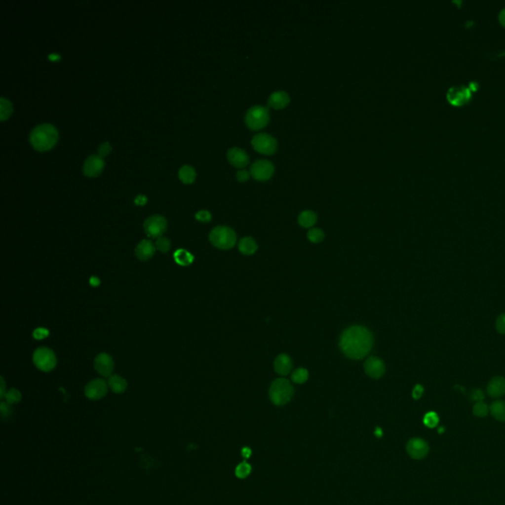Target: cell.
Returning a JSON list of instances; mask_svg holds the SVG:
<instances>
[{
	"label": "cell",
	"instance_id": "obj_23",
	"mask_svg": "<svg viewBox=\"0 0 505 505\" xmlns=\"http://www.w3.org/2000/svg\"><path fill=\"white\" fill-rule=\"evenodd\" d=\"M317 222V214L311 210H304L298 216V223L304 228H311Z\"/></svg>",
	"mask_w": 505,
	"mask_h": 505
},
{
	"label": "cell",
	"instance_id": "obj_35",
	"mask_svg": "<svg viewBox=\"0 0 505 505\" xmlns=\"http://www.w3.org/2000/svg\"><path fill=\"white\" fill-rule=\"evenodd\" d=\"M112 151V146L109 142H104V143H101L99 148H98V155L101 156L102 158H104L105 156H107L110 152Z\"/></svg>",
	"mask_w": 505,
	"mask_h": 505
},
{
	"label": "cell",
	"instance_id": "obj_37",
	"mask_svg": "<svg viewBox=\"0 0 505 505\" xmlns=\"http://www.w3.org/2000/svg\"><path fill=\"white\" fill-rule=\"evenodd\" d=\"M48 335H49V332L44 328H38L33 333V337L36 340H43L46 337H48Z\"/></svg>",
	"mask_w": 505,
	"mask_h": 505
},
{
	"label": "cell",
	"instance_id": "obj_46",
	"mask_svg": "<svg viewBox=\"0 0 505 505\" xmlns=\"http://www.w3.org/2000/svg\"><path fill=\"white\" fill-rule=\"evenodd\" d=\"M499 19H500V22H501L504 26H505V8H504V9L501 11V13H500V15H499Z\"/></svg>",
	"mask_w": 505,
	"mask_h": 505
},
{
	"label": "cell",
	"instance_id": "obj_22",
	"mask_svg": "<svg viewBox=\"0 0 505 505\" xmlns=\"http://www.w3.org/2000/svg\"><path fill=\"white\" fill-rule=\"evenodd\" d=\"M258 245L256 241L251 237H245L243 238L239 243V251L247 256L253 255L257 252Z\"/></svg>",
	"mask_w": 505,
	"mask_h": 505
},
{
	"label": "cell",
	"instance_id": "obj_3",
	"mask_svg": "<svg viewBox=\"0 0 505 505\" xmlns=\"http://www.w3.org/2000/svg\"><path fill=\"white\" fill-rule=\"evenodd\" d=\"M294 395V389L291 383L284 378L276 379L270 388L271 401L275 406H284L289 403Z\"/></svg>",
	"mask_w": 505,
	"mask_h": 505
},
{
	"label": "cell",
	"instance_id": "obj_6",
	"mask_svg": "<svg viewBox=\"0 0 505 505\" xmlns=\"http://www.w3.org/2000/svg\"><path fill=\"white\" fill-rule=\"evenodd\" d=\"M33 362L39 370L49 372L56 366V356L50 349L39 348L33 354Z\"/></svg>",
	"mask_w": 505,
	"mask_h": 505
},
{
	"label": "cell",
	"instance_id": "obj_28",
	"mask_svg": "<svg viewBox=\"0 0 505 505\" xmlns=\"http://www.w3.org/2000/svg\"><path fill=\"white\" fill-rule=\"evenodd\" d=\"M308 377H309V373L305 368H298L292 373L291 380L294 383L303 384L308 380Z\"/></svg>",
	"mask_w": 505,
	"mask_h": 505
},
{
	"label": "cell",
	"instance_id": "obj_24",
	"mask_svg": "<svg viewBox=\"0 0 505 505\" xmlns=\"http://www.w3.org/2000/svg\"><path fill=\"white\" fill-rule=\"evenodd\" d=\"M196 173L195 170L189 165H184L179 170V179L184 184H193L195 180Z\"/></svg>",
	"mask_w": 505,
	"mask_h": 505
},
{
	"label": "cell",
	"instance_id": "obj_29",
	"mask_svg": "<svg viewBox=\"0 0 505 505\" xmlns=\"http://www.w3.org/2000/svg\"><path fill=\"white\" fill-rule=\"evenodd\" d=\"M251 472H252L251 465L247 462H242L236 467L235 475L239 479H245L251 474Z\"/></svg>",
	"mask_w": 505,
	"mask_h": 505
},
{
	"label": "cell",
	"instance_id": "obj_31",
	"mask_svg": "<svg viewBox=\"0 0 505 505\" xmlns=\"http://www.w3.org/2000/svg\"><path fill=\"white\" fill-rule=\"evenodd\" d=\"M4 398L6 400V403H8L9 405H13L19 403L21 401L22 396L17 389H10L9 391L6 392Z\"/></svg>",
	"mask_w": 505,
	"mask_h": 505
},
{
	"label": "cell",
	"instance_id": "obj_43",
	"mask_svg": "<svg viewBox=\"0 0 505 505\" xmlns=\"http://www.w3.org/2000/svg\"><path fill=\"white\" fill-rule=\"evenodd\" d=\"M146 202H147V197L144 194H138L134 199V203L137 205H144Z\"/></svg>",
	"mask_w": 505,
	"mask_h": 505
},
{
	"label": "cell",
	"instance_id": "obj_16",
	"mask_svg": "<svg viewBox=\"0 0 505 505\" xmlns=\"http://www.w3.org/2000/svg\"><path fill=\"white\" fill-rule=\"evenodd\" d=\"M365 373L374 379H378L385 373V364L378 357H370L364 363Z\"/></svg>",
	"mask_w": 505,
	"mask_h": 505
},
{
	"label": "cell",
	"instance_id": "obj_34",
	"mask_svg": "<svg viewBox=\"0 0 505 505\" xmlns=\"http://www.w3.org/2000/svg\"><path fill=\"white\" fill-rule=\"evenodd\" d=\"M424 423L425 425L429 427V428H433L435 427L438 423H439V418L437 416V414L433 413V412H430V413H427L426 416H425V419H424Z\"/></svg>",
	"mask_w": 505,
	"mask_h": 505
},
{
	"label": "cell",
	"instance_id": "obj_19",
	"mask_svg": "<svg viewBox=\"0 0 505 505\" xmlns=\"http://www.w3.org/2000/svg\"><path fill=\"white\" fill-rule=\"evenodd\" d=\"M488 394L493 398H500L505 395V378L503 376L494 377L488 385Z\"/></svg>",
	"mask_w": 505,
	"mask_h": 505
},
{
	"label": "cell",
	"instance_id": "obj_40",
	"mask_svg": "<svg viewBox=\"0 0 505 505\" xmlns=\"http://www.w3.org/2000/svg\"><path fill=\"white\" fill-rule=\"evenodd\" d=\"M250 176H251V173L247 170H240L237 175H236V178L239 182L241 183H245L247 182L249 179H250Z\"/></svg>",
	"mask_w": 505,
	"mask_h": 505
},
{
	"label": "cell",
	"instance_id": "obj_47",
	"mask_svg": "<svg viewBox=\"0 0 505 505\" xmlns=\"http://www.w3.org/2000/svg\"><path fill=\"white\" fill-rule=\"evenodd\" d=\"M4 390H5V383H4L3 378H1V398L2 399L5 397V394H6Z\"/></svg>",
	"mask_w": 505,
	"mask_h": 505
},
{
	"label": "cell",
	"instance_id": "obj_1",
	"mask_svg": "<svg viewBox=\"0 0 505 505\" xmlns=\"http://www.w3.org/2000/svg\"><path fill=\"white\" fill-rule=\"evenodd\" d=\"M342 351L351 359H362L373 347V336L369 330L361 326L347 329L340 339Z\"/></svg>",
	"mask_w": 505,
	"mask_h": 505
},
{
	"label": "cell",
	"instance_id": "obj_5",
	"mask_svg": "<svg viewBox=\"0 0 505 505\" xmlns=\"http://www.w3.org/2000/svg\"><path fill=\"white\" fill-rule=\"evenodd\" d=\"M270 121L269 109L264 106H253L245 116V122L252 130H259L268 125Z\"/></svg>",
	"mask_w": 505,
	"mask_h": 505
},
{
	"label": "cell",
	"instance_id": "obj_36",
	"mask_svg": "<svg viewBox=\"0 0 505 505\" xmlns=\"http://www.w3.org/2000/svg\"><path fill=\"white\" fill-rule=\"evenodd\" d=\"M195 219L200 222H209L211 220V214L207 210H199L195 213Z\"/></svg>",
	"mask_w": 505,
	"mask_h": 505
},
{
	"label": "cell",
	"instance_id": "obj_8",
	"mask_svg": "<svg viewBox=\"0 0 505 505\" xmlns=\"http://www.w3.org/2000/svg\"><path fill=\"white\" fill-rule=\"evenodd\" d=\"M167 220L162 215H152L148 217L143 223V229L146 235L150 238L158 239L167 230Z\"/></svg>",
	"mask_w": 505,
	"mask_h": 505
},
{
	"label": "cell",
	"instance_id": "obj_48",
	"mask_svg": "<svg viewBox=\"0 0 505 505\" xmlns=\"http://www.w3.org/2000/svg\"><path fill=\"white\" fill-rule=\"evenodd\" d=\"M374 434L377 437H382L383 436V430L380 427H376V429L374 431Z\"/></svg>",
	"mask_w": 505,
	"mask_h": 505
},
{
	"label": "cell",
	"instance_id": "obj_27",
	"mask_svg": "<svg viewBox=\"0 0 505 505\" xmlns=\"http://www.w3.org/2000/svg\"><path fill=\"white\" fill-rule=\"evenodd\" d=\"M12 111H13V107H12V103L2 97L0 99V117H1V120L4 121L6 120L12 114Z\"/></svg>",
	"mask_w": 505,
	"mask_h": 505
},
{
	"label": "cell",
	"instance_id": "obj_13",
	"mask_svg": "<svg viewBox=\"0 0 505 505\" xmlns=\"http://www.w3.org/2000/svg\"><path fill=\"white\" fill-rule=\"evenodd\" d=\"M429 451L428 444L422 438H413L407 444V452L409 455L416 460L424 459Z\"/></svg>",
	"mask_w": 505,
	"mask_h": 505
},
{
	"label": "cell",
	"instance_id": "obj_14",
	"mask_svg": "<svg viewBox=\"0 0 505 505\" xmlns=\"http://www.w3.org/2000/svg\"><path fill=\"white\" fill-rule=\"evenodd\" d=\"M94 367L103 377H111L115 367L113 357L108 353L98 354L94 360Z\"/></svg>",
	"mask_w": 505,
	"mask_h": 505
},
{
	"label": "cell",
	"instance_id": "obj_33",
	"mask_svg": "<svg viewBox=\"0 0 505 505\" xmlns=\"http://www.w3.org/2000/svg\"><path fill=\"white\" fill-rule=\"evenodd\" d=\"M155 247L161 253H167V252H169V250L171 248V241L168 238L160 237L156 240Z\"/></svg>",
	"mask_w": 505,
	"mask_h": 505
},
{
	"label": "cell",
	"instance_id": "obj_10",
	"mask_svg": "<svg viewBox=\"0 0 505 505\" xmlns=\"http://www.w3.org/2000/svg\"><path fill=\"white\" fill-rule=\"evenodd\" d=\"M108 383L103 379H94L85 386V396L93 401L103 399L108 393Z\"/></svg>",
	"mask_w": 505,
	"mask_h": 505
},
{
	"label": "cell",
	"instance_id": "obj_41",
	"mask_svg": "<svg viewBox=\"0 0 505 505\" xmlns=\"http://www.w3.org/2000/svg\"><path fill=\"white\" fill-rule=\"evenodd\" d=\"M0 409H1V415L3 418H8L11 416L12 409L8 403H1Z\"/></svg>",
	"mask_w": 505,
	"mask_h": 505
},
{
	"label": "cell",
	"instance_id": "obj_7",
	"mask_svg": "<svg viewBox=\"0 0 505 505\" xmlns=\"http://www.w3.org/2000/svg\"><path fill=\"white\" fill-rule=\"evenodd\" d=\"M252 146L261 154L272 155L277 150V141L269 133H259L252 138Z\"/></svg>",
	"mask_w": 505,
	"mask_h": 505
},
{
	"label": "cell",
	"instance_id": "obj_38",
	"mask_svg": "<svg viewBox=\"0 0 505 505\" xmlns=\"http://www.w3.org/2000/svg\"><path fill=\"white\" fill-rule=\"evenodd\" d=\"M496 328L499 333L505 335V313L498 317L496 322Z\"/></svg>",
	"mask_w": 505,
	"mask_h": 505
},
{
	"label": "cell",
	"instance_id": "obj_12",
	"mask_svg": "<svg viewBox=\"0 0 505 505\" xmlns=\"http://www.w3.org/2000/svg\"><path fill=\"white\" fill-rule=\"evenodd\" d=\"M105 167L104 159L99 155L89 156L83 164V173L85 176L95 178L99 176Z\"/></svg>",
	"mask_w": 505,
	"mask_h": 505
},
{
	"label": "cell",
	"instance_id": "obj_9",
	"mask_svg": "<svg viewBox=\"0 0 505 505\" xmlns=\"http://www.w3.org/2000/svg\"><path fill=\"white\" fill-rule=\"evenodd\" d=\"M251 176L260 182L270 180L274 173V166L269 160H258L251 167Z\"/></svg>",
	"mask_w": 505,
	"mask_h": 505
},
{
	"label": "cell",
	"instance_id": "obj_18",
	"mask_svg": "<svg viewBox=\"0 0 505 505\" xmlns=\"http://www.w3.org/2000/svg\"><path fill=\"white\" fill-rule=\"evenodd\" d=\"M290 102L289 95L285 91H275L271 94L268 104L274 110H281L288 106Z\"/></svg>",
	"mask_w": 505,
	"mask_h": 505
},
{
	"label": "cell",
	"instance_id": "obj_42",
	"mask_svg": "<svg viewBox=\"0 0 505 505\" xmlns=\"http://www.w3.org/2000/svg\"><path fill=\"white\" fill-rule=\"evenodd\" d=\"M424 394V387L422 385H417L413 390V398L415 400H419Z\"/></svg>",
	"mask_w": 505,
	"mask_h": 505
},
{
	"label": "cell",
	"instance_id": "obj_44",
	"mask_svg": "<svg viewBox=\"0 0 505 505\" xmlns=\"http://www.w3.org/2000/svg\"><path fill=\"white\" fill-rule=\"evenodd\" d=\"M241 454L244 459H249L252 455V450L250 447H243L241 450Z\"/></svg>",
	"mask_w": 505,
	"mask_h": 505
},
{
	"label": "cell",
	"instance_id": "obj_49",
	"mask_svg": "<svg viewBox=\"0 0 505 505\" xmlns=\"http://www.w3.org/2000/svg\"><path fill=\"white\" fill-rule=\"evenodd\" d=\"M48 58H49L50 60H53V61H54V60L59 59V58H60V56H59V54H57V53H50V54L48 55Z\"/></svg>",
	"mask_w": 505,
	"mask_h": 505
},
{
	"label": "cell",
	"instance_id": "obj_39",
	"mask_svg": "<svg viewBox=\"0 0 505 505\" xmlns=\"http://www.w3.org/2000/svg\"><path fill=\"white\" fill-rule=\"evenodd\" d=\"M470 397H471V399H472L473 401H476L477 403H478V402H483V400L485 399V395H484V393H483L480 389H475V390H473V391L471 392Z\"/></svg>",
	"mask_w": 505,
	"mask_h": 505
},
{
	"label": "cell",
	"instance_id": "obj_17",
	"mask_svg": "<svg viewBox=\"0 0 505 505\" xmlns=\"http://www.w3.org/2000/svg\"><path fill=\"white\" fill-rule=\"evenodd\" d=\"M156 251L155 245L150 240H142L135 248V256L140 261H148L150 260Z\"/></svg>",
	"mask_w": 505,
	"mask_h": 505
},
{
	"label": "cell",
	"instance_id": "obj_2",
	"mask_svg": "<svg viewBox=\"0 0 505 505\" xmlns=\"http://www.w3.org/2000/svg\"><path fill=\"white\" fill-rule=\"evenodd\" d=\"M58 140V131L50 123H41L33 128L30 133V143L40 152L51 149Z\"/></svg>",
	"mask_w": 505,
	"mask_h": 505
},
{
	"label": "cell",
	"instance_id": "obj_30",
	"mask_svg": "<svg viewBox=\"0 0 505 505\" xmlns=\"http://www.w3.org/2000/svg\"><path fill=\"white\" fill-rule=\"evenodd\" d=\"M490 412V408L487 404H485L484 402H478L476 403V405L474 406L473 408V414L476 416V417H479V418H485L488 416Z\"/></svg>",
	"mask_w": 505,
	"mask_h": 505
},
{
	"label": "cell",
	"instance_id": "obj_45",
	"mask_svg": "<svg viewBox=\"0 0 505 505\" xmlns=\"http://www.w3.org/2000/svg\"><path fill=\"white\" fill-rule=\"evenodd\" d=\"M90 284H91L92 286H95V287H96V286H98V285L100 284V279H99L98 277H96V276H92V277L90 278Z\"/></svg>",
	"mask_w": 505,
	"mask_h": 505
},
{
	"label": "cell",
	"instance_id": "obj_20",
	"mask_svg": "<svg viewBox=\"0 0 505 505\" xmlns=\"http://www.w3.org/2000/svg\"><path fill=\"white\" fill-rule=\"evenodd\" d=\"M293 363L291 358L286 354L278 355L274 360V370L277 374L286 376L290 373Z\"/></svg>",
	"mask_w": 505,
	"mask_h": 505
},
{
	"label": "cell",
	"instance_id": "obj_21",
	"mask_svg": "<svg viewBox=\"0 0 505 505\" xmlns=\"http://www.w3.org/2000/svg\"><path fill=\"white\" fill-rule=\"evenodd\" d=\"M109 388L116 394H121L126 390L127 383L119 375H112L108 381Z\"/></svg>",
	"mask_w": 505,
	"mask_h": 505
},
{
	"label": "cell",
	"instance_id": "obj_25",
	"mask_svg": "<svg viewBox=\"0 0 505 505\" xmlns=\"http://www.w3.org/2000/svg\"><path fill=\"white\" fill-rule=\"evenodd\" d=\"M174 259L179 266L187 267L193 264L194 256L184 249H179L174 254Z\"/></svg>",
	"mask_w": 505,
	"mask_h": 505
},
{
	"label": "cell",
	"instance_id": "obj_11",
	"mask_svg": "<svg viewBox=\"0 0 505 505\" xmlns=\"http://www.w3.org/2000/svg\"><path fill=\"white\" fill-rule=\"evenodd\" d=\"M471 91L466 86H453L447 92L448 101L454 106H463L471 99Z\"/></svg>",
	"mask_w": 505,
	"mask_h": 505
},
{
	"label": "cell",
	"instance_id": "obj_4",
	"mask_svg": "<svg viewBox=\"0 0 505 505\" xmlns=\"http://www.w3.org/2000/svg\"><path fill=\"white\" fill-rule=\"evenodd\" d=\"M211 244L220 250H229L233 248L237 241L235 231L228 226H217L209 234Z\"/></svg>",
	"mask_w": 505,
	"mask_h": 505
},
{
	"label": "cell",
	"instance_id": "obj_26",
	"mask_svg": "<svg viewBox=\"0 0 505 505\" xmlns=\"http://www.w3.org/2000/svg\"><path fill=\"white\" fill-rule=\"evenodd\" d=\"M490 412L496 420L505 423V401L494 402L490 407Z\"/></svg>",
	"mask_w": 505,
	"mask_h": 505
},
{
	"label": "cell",
	"instance_id": "obj_32",
	"mask_svg": "<svg viewBox=\"0 0 505 505\" xmlns=\"http://www.w3.org/2000/svg\"><path fill=\"white\" fill-rule=\"evenodd\" d=\"M324 238H325V234H324L323 230H321L319 228H313L308 232V239L312 243H315V244L320 243L324 240Z\"/></svg>",
	"mask_w": 505,
	"mask_h": 505
},
{
	"label": "cell",
	"instance_id": "obj_15",
	"mask_svg": "<svg viewBox=\"0 0 505 505\" xmlns=\"http://www.w3.org/2000/svg\"><path fill=\"white\" fill-rule=\"evenodd\" d=\"M228 162L236 168H245L250 162L248 153L239 147H232L227 151Z\"/></svg>",
	"mask_w": 505,
	"mask_h": 505
}]
</instances>
